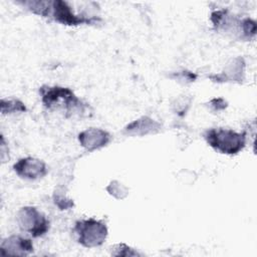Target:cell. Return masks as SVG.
<instances>
[{
	"label": "cell",
	"mask_w": 257,
	"mask_h": 257,
	"mask_svg": "<svg viewBox=\"0 0 257 257\" xmlns=\"http://www.w3.org/2000/svg\"><path fill=\"white\" fill-rule=\"evenodd\" d=\"M41 100L48 109L63 110L66 116L81 111L84 107L81 100L72 92L71 89L61 86H42L40 88Z\"/></svg>",
	"instance_id": "obj_1"
},
{
	"label": "cell",
	"mask_w": 257,
	"mask_h": 257,
	"mask_svg": "<svg viewBox=\"0 0 257 257\" xmlns=\"http://www.w3.org/2000/svg\"><path fill=\"white\" fill-rule=\"evenodd\" d=\"M204 138L214 150L221 154L235 155L245 147V134L236 133L228 128H211L204 134Z\"/></svg>",
	"instance_id": "obj_2"
},
{
	"label": "cell",
	"mask_w": 257,
	"mask_h": 257,
	"mask_svg": "<svg viewBox=\"0 0 257 257\" xmlns=\"http://www.w3.org/2000/svg\"><path fill=\"white\" fill-rule=\"evenodd\" d=\"M74 231L78 237V242L87 248L100 246L107 236L105 224L93 218L78 220L75 223Z\"/></svg>",
	"instance_id": "obj_3"
},
{
	"label": "cell",
	"mask_w": 257,
	"mask_h": 257,
	"mask_svg": "<svg viewBox=\"0 0 257 257\" xmlns=\"http://www.w3.org/2000/svg\"><path fill=\"white\" fill-rule=\"evenodd\" d=\"M17 222L22 231L35 238L43 236L49 229V221L34 207L21 208L17 214Z\"/></svg>",
	"instance_id": "obj_4"
},
{
	"label": "cell",
	"mask_w": 257,
	"mask_h": 257,
	"mask_svg": "<svg viewBox=\"0 0 257 257\" xmlns=\"http://www.w3.org/2000/svg\"><path fill=\"white\" fill-rule=\"evenodd\" d=\"M52 17L55 21L65 25H78L82 23H91L93 20L86 17L74 14L68 2L62 0H55L49 2L47 17Z\"/></svg>",
	"instance_id": "obj_5"
},
{
	"label": "cell",
	"mask_w": 257,
	"mask_h": 257,
	"mask_svg": "<svg viewBox=\"0 0 257 257\" xmlns=\"http://www.w3.org/2000/svg\"><path fill=\"white\" fill-rule=\"evenodd\" d=\"M13 169L20 178L27 180H37L44 177L47 173L44 162L31 157L18 160L13 165Z\"/></svg>",
	"instance_id": "obj_6"
},
{
	"label": "cell",
	"mask_w": 257,
	"mask_h": 257,
	"mask_svg": "<svg viewBox=\"0 0 257 257\" xmlns=\"http://www.w3.org/2000/svg\"><path fill=\"white\" fill-rule=\"evenodd\" d=\"M80 145L89 152L106 146L110 141V136L106 131L96 127H90L78 135Z\"/></svg>",
	"instance_id": "obj_7"
},
{
	"label": "cell",
	"mask_w": 257,
	"mask_h": 257,
	"mask_svg": "<svg viewBox=\"0 0 257 257\" xmlns=\"http://www.w3.org/2000/svg\"><path fill=\"white\" fill-rule=\"evenodd\" d=\"M33 252L31 240L20 236H10L1 243L2 255H19L24 256Z\"/></svg>",
	"instance_id": "obj_8"
},
{
	"label": "cell",
	"mask_w": 257,
	"mask_h": 257,
	"mask_svg": "<svg viewBox=\"0 0 257 257\" xmlns=\"http://www.w3.org/2000/svg\"><path fill=\"white\" fill-rule=\"evenodd\" d=\"M160 128H161V125L158 122H156L155 120H153L148 116H143L133 121L132 123H130L124 128V131L131 135L143 136V135H148L152 133H157L160 131Z\"/></svg>",
	"instance_id": "obj_9"
},
{
	"label": "cell",
	"mask_w": 257,
	"mask_h": 257,
	"mask_svg": "<svg viewBox=\"0 0 257 257\" xmlns=\"http://www.w3.org/2000/svg\"><path fill=\"white\" fill-rule=\"evenodd\" d=\"M26 107L20 100L9 99L1 100V111L2 113H11L15 111H25Z\"/></svg>",
	"instance_id": "obj_10"
},
{
	"label": "cell",
	"mask_w": 257,
	"mask_h": 257,
	"mask_svg": "<svg viewBox=\"0 0 257 257\" xmlns=\"http://www.w3.org/2000/svg\"><path fill=\"white\" fill-rule=\"evenodd\" d=\"M115 250H117L118 252H115L113 253V255H116V256H135V255H138L137 252H135L132 248H130L128 246H126L125 244H119Z\"/></svg>",
	"instance_id": "obj_11"
}]
</instances>
